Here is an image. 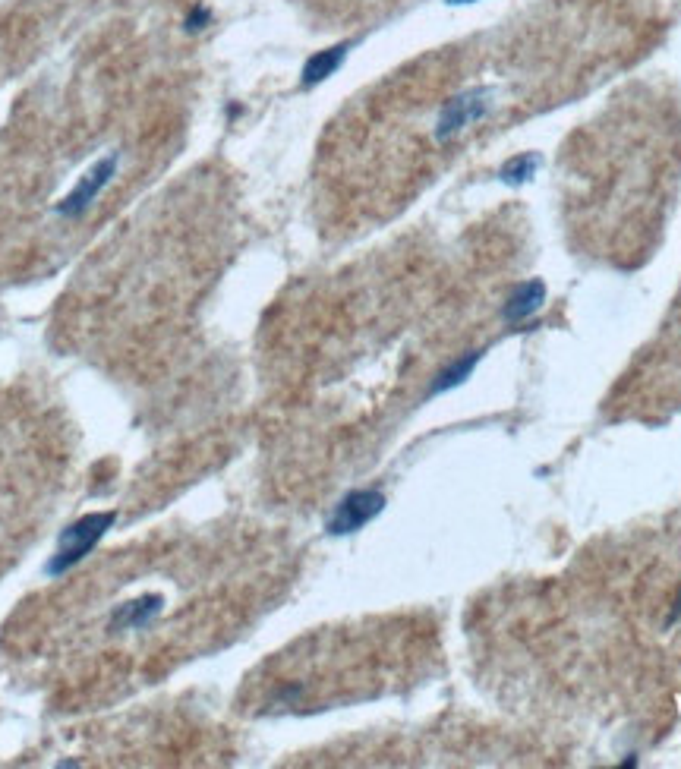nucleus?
Instances as JSON below:
<instances>
[{
  "label": "nucleus",
  "instance_id": "nucleus-7",
  "mask_svg": "<svg viewBox=\"0 0 681 769\" xmlns=\"http://www.w3.org/2000/svg\"><path fill=\"white\" fill-rule=\"evenodd\" d=\"M483 360V350H470L467 357H461V360H454L445 372H439V379L432 382V388H429V394H442V391H448V388H454V385H461L473 369H477V363Z\"/></svg>",
  "mask_w": 681,
  "mask_h": 769
},
{
  "label": "nucleus",
  "instance_id": "nucleus-5",
  "mask_svg": "<svg viewBox=\"0 0 681 769\" xmlns=\"http://www.w3.org/2000/svg\"><path fill=\"white\" fill-rule=\"evenodd\" d=\"M543 303H546V284H543L540 278L524 281V284H518V287L511 290L508 303L502 306V319L511 322V325H514V322H524V319H530Z\"/></svg>",
  "mask_w": 681,
  "mask_h": 769
},
{
  "label": "nucleus",
  "instance_id": "nucleus-6",
  "mask_svg": "<svg viewBox=\"0 0 681 769\" xmlns=\"http://www.w3.org/2000/svg\"><path fill=\"white\" fill-rule=\"evenodd\" d=\"M347 51H350V41H341V45H332V48H325V51H316L313 57L306 60L303 64V86L309 89V86H319V82H325L332 73H338V67L344 64V57H347Z\"/></svg>",
  "mask_w": 681,
  "mask_h": 769
},
{
  "label": "nucleus",
  "instance_id": "nucleus-1",
  "mask_svg": "<svg viewBox=\"0 0 681 769\" xmlns=\"http://www.w3.org/2000/svg\"><path fill=\"white\" fill-rule=\"evenodd\" d=\"M67 470L64 426L41 404L0 401V571L51 521Z\"/></svg>",
  "mask_w": 681,
  "mask_h": 769
},
{
  "label": "nucleus",
  "instance_id": "nucleus-2",
  "mask_svg": "<svg viewBox=\"0 0 681 769\" xmlns=\"http://www.w3.org/2000/svg\"><path fill=\"white\" fill-rule=\"evenodd\" d=\"M117 168H120L117 152H108V155L95 158L89 168L76 177V183L70 186V190L54 202V212L60 218H67V221L82 218L101 199V193H105L108 186H111V180L117 177Z\"/></svg>",
  "mask_w": 681,
  "mask_h": 769
},
{
  "label": "nucleus",
  "instance_id": "nucleus-8",
  "mask_svg": "<svg viewBox=\"0 0 681 769\" xmlns=\"http://www.w3.org/2000/svg\"><path fill=\"white\" fill-rule=\"evenodd\" d=\"M536 171H540V155L524 152V155H514L502 164V180L508 186H521V183L533 180Z\"/></svg>",
  "mask_w": 681,
  "mask_h": 769
},
{
  "label": "nucleus",
  "instance_id": "nucleus-11",
  "mask_svg": "<svg viewBox=\"0 0 681 769\" xmlns=\"http://www.w3.org/2000/svg\"><path fill=\"white\" fill-rule=\"evenodd\" d=\"M448 4H473V0H448Z\"/></svg>",
  "mask_w": 681,
  "mask_h": 769
},
{
  "label": "nucleus",
  "instance_id": "nucleus-4",
  "mask_svg": "<svg viewBox=\"0 0 681 769\" xmlns=\"http://www.w3.org/2000/svg\"><path fill=\"white\" fill-rule=\"evenodd\" d=\"M385 508V498L376 489H360V492H350L344 502L338 505L335 517L328 521V533H354L360 527H366L373 517Z\"/></svg>",
  "mask_w": 681,
  "mask_h": 769
},
{
  "label": "nucleus",
  "instance_id": "nucleus-10",
  "mask_svg": "<svg viewBox=\"0 0 681 769\" xmlns=\"http://www.w3.org/2000/svg\"><path fill=\"white\" fill-rule=\"evenodd\" d=\"M681 618V593H678V599H675V606H672V615H669V625H675V621Z\"/></svg>",
  "mask_w": 681,
  "mask_h": 769
},
{
  "label": "nucleus",
  "instance_id": "nucleus-3",
  "mask_svg": "<svg viewBox=\"0 0 681 769\" xmlns=\"http://www.w3.org/2000/svg\"><path fill=\"white\" fill-rule=\"evenodd\" d=\"M489 108H492V92L489 89H467L461 95H454L442 105L432 136H436V142H448L458 133H464L470 123L483 120L489 114Z\"/></svg>",
  "mask_w": 681,
  "mask_h": 769
},
{
  "label": "nucleus",
  "instance_id": "nucleus-9",
  "mask_svg": "<svg viewBox=\"0 0 681 769\" xmlns=\"http://www.w3.org/2000/svg\"><path fill=\"white\" fill-rule=\"evenodd\" d=\"M209 19H212V13L205 10V7L190 10V16H187V32H199V29H205V26H209Z\"/></svg>",
  "mask_w": 681,
  "mask_h": 769
}]
</instances>
